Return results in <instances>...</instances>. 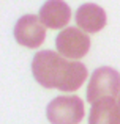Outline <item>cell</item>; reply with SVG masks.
<instances>
[{"mask_svg":"<svg viewBox=\"0 0 120 124\" xmlns=\"http://www.w3.org/2000/svg\"><path fill=\"white\" fill-rule=\"evenodd\" d=\"M74 21L81 30L87 33H96L106 25V13L95 3H84L77 8Z\"/></svg>","mask_w":120,"mask_h":124,"instance_id":"8992f818","label":"cell"},{"mask_svg":"<svg viewBox=\"0 0 120 124\" xmlns=\"http://www.w3.org/2000/svg\"><path fill=\"white\" fill-rule=\"evenodd\" d=\"M119 107H120V94H119Z\"/></svg>","mask_w":120,"mask_h":124,"instance_id":"9c48e42d","label":"cell"},{"mask_svg":"<svg viewBox=\"0 0 120 124\" xmlns=\"http://www.w3.org/2000/svg\"><path fill=\"white\" fill-rule=\"evenodd\" d=\"M55 47L62 57L79 60L85 57L90 49V38L76 27H68L57 35Z\"/></svg>","mask_w":120,"mask_h":124,"instance_id":"277c9868","label":"cell"},{"mask_svg":"<svg viewBox=\"0 0 120 124\" xmlns=\"http://www.w3.org/2000/svg\"><path fill=\"white\" fill-rule=\"evenodd\" d=\"M89 124H120V107L115 97L95 102L89 113Z\"/></svg>","mask_w":120,"mask_h":124,"instance_id":"ba28073f","label":"cell"},{"mask_svg":"<svg viewBox=\"0 0 120 124\" xmlns=\"http://www.w3.org/2000/svg\"><path fill=\"white\" fill-rule=\"evenodd\" d=\"M40 19L49 28H63L71 19V9L63 0H47L40 8Z\"/></svg>","mask_w":120,"mask_h":124,"instance_id":"52a82bcc","label":"cell"},{"mask_svg":"<svg viewBox=\"0 0 120 124\" xmlns=\"http://www.w3.org/2000/svg\"><path fill=\"white\" fill-rule=\"evenodd\" d=\"M46 116L51 124H79L84 118V102L77 96H57L47 104Z\"/></svg>","mask_w":120,"mask_h":124,"instance_id":"3957f363","label":"cell"},{"mask_svg":"<svg viewBox=\"0 0 120 124\" xmlns=\"http://www.w3.org/2000/svg\"><path fill=\"white\" fill-rule=\"evenodd\" d=\"M46 25L35 14H25L16 22L14 38L21 46L28 49H37L43 44L46 36Z\"/></svg>","mask_w":120,"mask_h":124,"instance_id":"5b68a950","label":"cell"},{"mask_svg":"<svg viewBox=\"0 0 120 124\" xmlns=\"http://www.w3.org/2000/svg\"><path fill=\"white\" fill-rule=\"evenodd\" d=\"M87 101L92 104L106 97H115L120 94V74L114 68L103 66L93 71L87 86Z\"/></svg>","mask_w":120,"mask_h":124,"instance_id":"7a4b0ae2","label":"cell"},{"mask_svg":"<svg viewBox=\"0 0 120 124\" xmlns=\"http://www.w3.org/2000/svg\"><path fill=\"white\" fill-rule=\"evenodd\" d=\"M32 74L41 86L60 91H76L87 79V69L81 61H66L52 50H41L35 55Z\"/></svg>","mask_w":120,"mask_h":124,"instance_id":"6da1fadb","label":"cell"}]
</instances>
